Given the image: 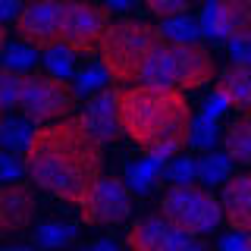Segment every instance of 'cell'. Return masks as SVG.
I'll return each mask as SVG.
<instances>
[{
  "label": "cell",
  "mask_w": 251,
  "mask_h": 251,
  "mask_svg": "<svg viewBox=\"0 0 251 251\" xmlns=\"http://www.w3.org/2000/svg\"><path fill=\"white\" fill-rule=\"evenodd\" d=\"M22 157L31 182L73 207H78L91 185L104 176L100 141L85 129L82 116L35 126V135Z\"/></svg>",
  "instance_id": "obj_1"
},
{
  "label": "cell",
  "mask_w": 251,
  "mask_h": 251,
  "mask_svg": "<svg viewBox=\"0 0 251 251\" xmlns=\"http://www.w3.org/2000/svg\"><path fill=\"white\" fill-rule=\"evenodd\" d=\"M116 113L123 135L141 148L148 157L167 163L182 148H188L192 107L182 91L154 88V85H120L116 88Z\"/></svg>",
  "instance_id": "obj_2"
},
{
  "label": "cell",
  "mask_w": 251,
  "mask_h": 251,
  "mask_svg": "<svg viewBox=\"0 0 251 251\" xmlns=\"http://www.w3.org/2000/svg\"><path fill=\"white\" fill-rule=\"evenodd\" d=\"M217 78L214 53L198 41H167L154 47L141 69L138 82L154 85V88H173V91H192Z\"/></svg>",
  "instance_id": "obj_3"
},
{
  "label": "cell",
  "mask_w": 251,
  "mask_h": 251,
  "mask_svg": "<svg viewBox=\"0 0 251 251\" xmlns=\"http://www.w3.org/2000/svg\"><path fill=\"white\" fill-rule=\"evenodd\" d=\"M160 41L163 35L157 25H148L141 19H110L104 38L98 44L100 63H104L110 82L116 85L138 82L148 57L154 53V47Z\"/></svg>",
  "instance_id": "obj_4"
},
{
  "label": "cell",
  "mask_w": 251,
  "mask_h": 251,
  "mask_svg": "<svg viewBox=\"0 0 251 251\" xmlns=\"http://www.w3.org/2000/svg\"><path fill=\"white\" fill-rule=\"evenodd\" d=\"M160 214L170 220L176 229L185 235H210L223 223V207L220 198L207 185L185 182V185H170V192L160 198Z\"/></svg>",
  "instance_id": "obj_5"
},
{
  "label": "cell",
  "mask_w": 251,
  "mask_h": 251,
  "mask_svg": "<svg viewBox=\"0 0 251 251\" xmlns=\"http://www.w3.org/2000/svg\"><path fill=\"white\" fill-rule=\"evenodd\" d=\"M78 94L69 85V78H57L44 73H25L22 75V91H19V110L31 123H57L75 113Z\"/></svg>",
  "instance_id": "obj_6"
},
{
  "label": "cell",
  "mask_w": 251,
  "mask_h": 251,
  "mask_svg": "<svg viewBox=\"0 0 251 251\" xmlns=\"http://www.w3.org/2000/svg\"><path fill=\"white\" fill-rule=\"evenodd\" d=\"M132 188L126 179L116 176H100L78 204V217L85 226H120L132 217Z\"/></svg>",
  "instance_id": "obj_7"
},
{
  "label": "cell",
  "mask_w": 251,
  "mask_h": 251,
  "mask_svg": "<svg viewBox=\"0 0 251 251\" xmlns=\"http://www.w3.org/2000/svg\"><path fill=\"white\" fill-rule=\"evenodd\" d=\"M110 25V10L91 0H66L63 6V44L75 53H98V44Z\"/></svg>",
  "instance_id": "obj_8"
},
{
  "label": "cell",
  "mask_w": 251,
  "mask_h": 251,
  "mask_svg": "<svg viewBox=\"0 0 251 251\" xmlns=\"http://www.w3.org/2000/svg\"><path fill=\"white\" fill-rule=\"evenodd\" d=\"M63 6H66V0L25 3V10L16 16V35L38 50H47L63 38Z\"/></svg>",
  "instance_id": "obj_9"
},
{
  "label": "cell",
  "mask_w": 251,
  "mask_h": 251,
  "mask_svg": "<svg viewBox=\"0 0 251 251\" xmlns=\"http://www.w3.org/2000/svg\"><path fill=\"white\" fill-rule=\"evenodd\" d=\"M188 239L192 235L176 229L163 214H148L129 226L126 245L129 251H182Z\"/></svg>",
  "instance_id": "obj_10"
},
{
  "label": "cell",
  "mask_w": 251,
  "mask_h": 251,
  "mask_svg": "<svg viewBox=\"0 0 251 251\" xmlns=\"http://www.w3.org/2000/svg\"><path fill=\"white\" fill-rule=\"evenodd\" d=\"M38 214L35 188L22 179L0 185V235H19L31 226Z\"/></svg>",
  "instance_id": "obj_11"
},
{
  "label": "cell",
  "mask_w": 251,
  "mask_h": 251,
  "mask_svg": "<svg viewBox=\"0 0 251 251\" xmlns=\"http://www.w3.org/2000/svg\"><path fill=\"white\" fill-rule=\"evenodd\" d=\"M82 123L100 145H110L120 138L123 129H120V113H116V88L94 91L82 110Z\"/></svg>",
  "instance_id": "obj_12"
},
{
  "label": "cell",
  "mask_w": 251,
  "mask_h": 251,
  "mask_svg": "<svg viewBox=\"0 0 251 251\" xmlns=\"http://www.w3.org/2000/svg\"><path fill=\"white\" fill-rule=\"evenodd\" d=\"M220 207H223V217L232 229L251 235V170L239 173V176H229L223 182Z\"/></svg>",
  "instance_id": "obj_13"
},
{
  "label": "cell",
  "mask_w": 251,
  "mask_h": 251,
  "mask_svg": "<svg viewBox=\"0 0 251 251\" xmlns=\"http://www.w3.org/2000/svg\"><path fill=\"white\" fill-rule=\"evenodd\" d=\"M217 41H251V0H217Z\"/></svg>",
  "instance_id": "obj_14"
},
{
  "label": "cell",
  "mask_w": 251,
  "mask_h": 251,
  "mask_svg": "<svg viewBox=\"0 0 251 251\" xmlns=\"http://www.w3.org/2000/svg\"><path fill=\"white\" fill-rule=\"evenodd\" d=\"M217 91L229 100V107H251V63H229L217 73Z\"/></svg>",
  "instance_id": "obj_15"
},
{
  "label": "cell",
  "mask_w": 251,
  "mask_h": 251,
  "mask_svg": "<svg viewBox=\"0 0 251 251\" xmlns=\"http://www.w3.org/2000/svg\"><path fill=\"white\" fill-rule=\"evenodd\" d=\"M223 151L242 167H251V107H245L223 132Z\"/></svg>",
  "instance_id": "obj_16"
},
{
  "label": "cell",
  "mask_w": 251,
  "mask_h": 251,
  "mask_svg": "<svg viewBox=\"0 0 251 251\" xmlns=\"http://www.w3.org/2000/svg\"><path fill=\"white\" fill-rule=\"evenodd\" d=\"M160 182H163V160H157V157H145V160H135L126 167V185L138 195L154 192Z\"/></svg>",
  "instance_id": "obj_17"
},
{
  "label": "cell",
  "mask_w": 251,
  "mask_h": 251,
  "mask_svg": "<svg viewBox=\"0 0 251 251\" xmlns=\"http://www.w3.org/2000/svg\"><path fill=\"white\" fill-rule=\"evenodd\" d=\"M232 157L226 154V151H207V154H201L198 157V179L204 185H223L226 179L232 176Z\"/></svg>",
  "instance_id": "obj_18"
},
{
  "label": "cell",
  "mask_w": 251,
  "mask_h": 251,
  "mask_svg": "<svg viewBox=\"0 0 251 251\" xmlns=\"http://www.w3.org/2000/svg\"><path fill=\"white\" fill-rule=\"evenodd\" d=\"M75 235H78L75 223H66V220H47V223L38 226L35 242H38V248H44V251H57L63 245H69V242H75Z\"/></svg>",
  "instance_id": "obj_19"
},
{
  "label": "cell",
  "mask_w": 251,
  "mask_h": 251,
  "mask_svg": "<svg viewBox=\"0 0 251 251\" xmlns=\"http://www.w3.org/2000/svg\"><path fill=\"white\" fill-rule=\"evenodd\" d=\"M31 120H3L0 126V148H6L10 154H25L31 135H35V126H28Z\"/></svg>",
  "instance_id": "obj_20"
},
{
  "label": "cell",
  "mask_w": 251,
  "mask_h": 251,
  "mask_svg": "<svg viewBox=\"0 0 251 251\" xmlns=\"http://www.w3.org/2000/svg\"><path fill=\"white\" fill-rule=\"evenodd\" d=\"M44 69L57 78H73L75 75V50L63 41L50 44L44 50Z\"/></svg>",
  "instance_id": "obj_21"
},
{
  "label": "cell",
  "mask_w": 251,
  "mask_h": 251,
  "mask_svg": "<svg viewBox=\"0 0 251 251\" xmlns=\"http://www.w3.org/2000/svg\"><path fill=\"white\" fill-rule=\"evenodd\" d=\"M217 138H223V132H220V123L217 120H207V116H195L192 126H188V148H195V151H210V148L217 145Z\"/></svg>",
  "instance_id": "obj_22"
},
{
  "label": "cell",
  "mask_w": 251,
  "mask_h": 251,
  "mask_svg": "<svg viewBox=\"0 0 251 251\" xmlns=\"http://www.w3.org/2000/svg\"><path fill=\"white\" fill-rule=\"evenodd\" d=\"M0 57H3V66L6 69H16V73H31V69L38 66V47H31V44H6L3 47V53H0Z\"/></svg>",
  "instance_id": "obj_23"
},
{
  "label": "cell",
  "mask_w": 251,
  "mask_h": 251,
  "mask_svg": "<svg viewBox=\"0 0 251 251\" xmlns=\"http://www.w3.org/2000/svg\"><path fill=\"white\" fill-rule=\"evenodd\" d=\"M198 179V157H170L163 163V182L170 185H185Z\"/></svg>",
  "instance_id": "obj_24"
},
{
  "label": "cell",
  "mask_w": 251,
  "mask_h": 251,
  "mask_svg": "<svg viewBox=\"0 0 251 251\" xmlns=\"http://www.w3.org/2000/svg\"><path fill=\"white\" fill-rule=\"evenodd\" d=\"M160 35L167 38V41H198L201 38V22L192 19V16H173L160 25Z\"/></svg>",
  "instance_id": "obj_25"
},
{
  "label": "cell",
  "mask_w": 251,
  "mask_h": 251,
  "mask_svg": "<svg viewBox=\"0 0 251 251\" xmlns=\"http://www.w3.org/2000/svg\"><path fill=\"white\" fill-rule=\"evenodd\" d=\"M107 78L110 75H107L104 63H88L85 69H78V73H75V85H73V88H75L78 98H82V94H88V98H91L94 91L107 88Z\"/></svg>",
  "instance_id": "obj_26"
},
{
  "label": "cell",
  "mask_w": 251,
  "mask_h": 251,
  "mask_svg": "<svg viewBox=\"0 0 251 251\" xmlns=\"http://www.w3.org/2000/svg\"><path fill=\"white\" fill-rule=\"evenodd\" d=\"M19 91H22V73L0 66V104H3V110L19 107Z\"/></svg>",
  "instance_id": "obj_27"
},
{
  "label": "cell",
  "mask_w": 251,
  "mask_h": 251,
  "mask_svg": "<svg viewBox=\"0 0 251 251\" xmlns=\"http://www.w3.org/2000/svg\"><path fill=\"white\" fill-rule=\"evenodd\" d=\"M145 6H148V13L160 16V19H173V16L188 13L192 0H145Z\"/></svg>",
  "instance_id": "obj_28"
},
{
  "label": "cell",
  "mask_w": 251,
  "mask_h": 251,
  "mask_svg": "<svg viewBox=\"0 0 251 251\" xmlns=\"http://www.w3.org/2000/svg\"><path fill=\"white\" fill-rule=\"evenodd\" d=\"M22 173H25V163L16 160V154H3V160H0V185L16 182Z\"/></svg>",
  "instance_id": "obj_29"
},
{
  "label": "cell",
  "mask_w": 251,
  "mask_h": 251,
  "mask_svg": "<svg viewBox=\"0 0 251 251\" xmlns=\"http://www.w3.org/2000/svg\"><path fill=\"white\" fill-rule=\"evenodd\" d=\"M226 110H229V100H226L220 91H214L207 100H204V107H201V116H207V120H217V123H220V116H223Z\"/></svg>",
  "instance_id": "obj_30"
},
{
  "label": "cell",
  "mask_w": 251,
  "mask_h": 251,
  "mask_svg": "<svg viewBox=\"0 0 251 251\" xmlns=\"http://www.w3.org/2000/svg\"><path fill=\"white\" fill-rule=\"evenodd\" d=\"M245 248H248V232H239V229L223 235L217 245V251H245Z\"/></svg>",
  "instance_id": "obj_31"
},
{
  "label": "cell",
  "mask_w": 251,
  "mask_h": 251,
  "mask_svg": "<svg viewBox=\"0 0 251 251\" xmlns=\"http://www.w3.org/2000/svg\"><path fill=\"white\" fill-rule=\"evenodd\" d=\"M232 63H251V41H229Z\"/></svg>",
  "instance_id": "obj_32"
},
{
  "label": "cell",
  "mask_w": 251,
  "mask_h": 251,
  "mask_svg": "<svg viewBox=\"0 0 251 251\" xmlns=\"http://www.w3.org/2000/svg\"><path fill=\"white\" fill-rule=\"evenodd\" d=\"M22 13V0H0V19H16Z\"/></svg>",
  "instance_id": "obj_33"
},
{
  "label": "cell",
  "mask_w": 251,
  "mask_h": 251,
  "mask_svg": "<svg viewBox=\"0 0 251 251\" xmlns=\"http://www.w3.org/2000/svg\"><path fill=\"white\" fill-rule=\"evenodd\" d=\"M78 251H120V248H116V242H110V239H100V242H91V245L78 248Z\"/></svg>",
  "instance_id": "obj_34"
},
{
  "label": "cell",
  "mask_w": 251,
  "mask_h": 251,
  "mask_svg": "<svg viewBox=\"0 0 251 251\" xmlns=\"http://www.w3.org/2000/svg\"><path fill=\"white\" fill-rule=\"evenodd\" d=\"M107 10H120V13H129L132 6H135V0H104Z\"/></svg>",
  "instance_id": "obj_35"
},
{
  "label": "cell",
  "mask_w": 251,
  "mask_h": 251,
  "mask_svg": "<svg viewBox=\"0 0 251 251\" xmlns=\"http://www.w3.org/2000/svg\"><path fill=\"white\" fill-rule=\"evenodd\" d=\"M182 251H210V248H207V245H201V242H195V239H188Z\"/></svg>",
  "instance_id": "obj_36"
},
{
  "label": "cell",
  "mask_w": 251,
  "mask_h": 251,
  "mask_svg": "<svg viewBox=\"0 0 251 251\" xmlns=\"http://www.w3.org/2000/svg\"><path fill=\"white\" fill-rule=\"evenodd\" d=\"M3 47H6V25H3V19H0V53H3Z\"/></svg>",
  "instance_id": "obj_37"
},
{
  "label": "cell",
  "mask_w": 251,
  "mask_h": 251,
  "mask_svg": "<svg viewBox=\"0 0 251 251\" xmlns=\"http://www.w3.org/2000/svg\"><path fill=\"white\" fill-rule=\"evenodd\" d=\"M0 251H38V248H28V245H10V248H0Z\"/></svg>",
  "instance_id": "obj_38"
},
{
  "label": "cell",
  "mask_w": 251,
  "mask_h": 251,
  "mask_svg": "<svg viewBox=\"0 0 251 251\" xmlns=\"http://www.w3.org/2000/svg\"><path fill=\"white\" fill-rule=\"evenodd\" d=\"M3 113H6V110H3V104H0V126H3Z\"/></svg>",
  "instance_id": "obj_39"
},
{
  "label": "cell",
  "mask_w": 251,
  "mask_h": 251,
  "mask_svg": "<svg viewBox=\"0 0 251 251\" xmlns=\"http://www.w3.org/2000/svg\"><path fill=\"white\" fill-rule=\"evenodd\" d=\"M245 251H251V235H248V248H245Z\"/></svg>",
  "instance_id": "obj_40"
},
{
  "label": "cell",
  "mask_w": 251,
  "mask_h": 251,
  "mask_svg": "<svg viewBox=\"0 0 251 251\" xmlns=\"http://www.w3.org/2000/svg\"><path fill=\"white\" fill-rule=\"evenodd\" d=\"M22 3H38V0H22Z\"/></svg>",
  "instance_id": "obj_41"
}]
</instances>
